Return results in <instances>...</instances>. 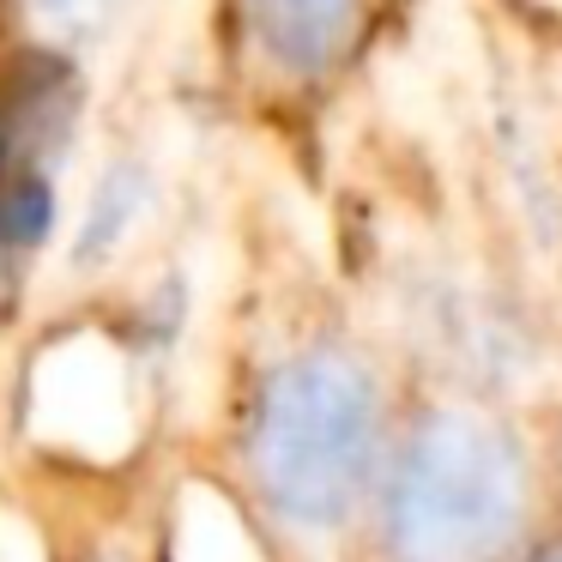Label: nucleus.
<instances>
[{
  "label": "nucleus",
  "mask_w": 562,
  "mask_h": 562,
  "mask_svg": "<svg viewBox=\"0 0 562 562\" xmlns=\"http://www.w3.org/2000/svg\"><path fill=\"white\" fill-rule=\"evenodd\" d=\"M255 496L284 532L339 538L375 496L381 387L345 345H303L260 375L243 441Z\"/></svg>",
  "instance_id": "obj_1"
},
{
  "label": "nucleus",
  "mask_w": 562,
  "mask_h": 562,
  "mask_svg": "<svg viewBox=\"0 0 562 562\" xmlns=\"http://www.w3.org/2000/svg\"><path fill=\"white\" fill-rule=\"evenodd\" d=\"M532 508V472L508 424L477 405H429L381 477L387 562H508Z\"/></svg>",
  "instance_id": "obj_2"
},
{
  "label": "nucleus",
  "mask_w": 562,
  "mask_h": 562,
  "mask_svg": "<svg viewBox=\"0 0 562 562\" xmlns=\"http://www.w3.org/2000/svg\"><path fill=\"white\" fill-rule=\"evenodd\" d=\"M363 7L369 0H243L248 43L267 61V74L291 86L339 74V61L363 37Z\"/></svg>",
  "instance_id": "obj_3"
},
{
  "label": "nucleus",
  "mask_w": 562,
  "mask_h": 562,
  "mask_svg": "<svg viewBox=\"0 0 562 562\" xmlns=\"http://www.w3.org/2000/svg\"><path fill=\"white\" fill-rule=\"evenodd\" d=\"M49 231H55V188L49 182L0 188V308L13 303L19 272L49 243Z\"/></svg>",
  "instance_id": "obj_4"
},
{
  "label": "nucleus",
  "mask_w": 562,
  "mask_h": 562,
  "mask_svg": "<svg viewBox=\"0 0 562 562\" xmlns=\"http://www.w3.org/2000/svg\"><path fill=\"white\" fill-rule=\"evenodd\" d=\"M139 206H146V176L134 170V164H115L110 176L98 182V194H91V212H86V236H79L74 255L86 260H103L115 243H122L127 231H134Z\"/></svg>",
  "instance_id": "obj_5"
},
{
  "label": "nucleus",
  "mask_w": 562,
  "mask_h": 562,
  "mask_svg": "<svg viewBox=\"0 0 562 562\" xmlns=\"http://www.w3.org/2000/svg\"><path fill=\"white\" fill-rule=\"evenodd\" d=\"M526 562H562V544H544V550H532Z\"/></svg>",
  "instance_id": "obj_6"
},
{
  "label": "nucleus",
  "mask_w": 562,
  "mask_h": 562,
  "mask_svg": "<svg viewBox=\"0 0 562 562\" xmlns=\"http://www.w3.org/2000/svg\"><path fill=\"white\" fill-rule=\"evenodd\" d=\"M103 562H115V557H103Z\"/></svg>",
  "instance_id": "obj_7"
}]
</instances>
